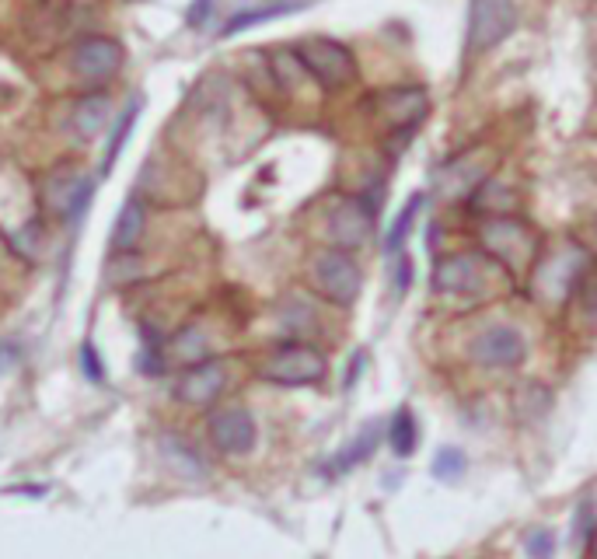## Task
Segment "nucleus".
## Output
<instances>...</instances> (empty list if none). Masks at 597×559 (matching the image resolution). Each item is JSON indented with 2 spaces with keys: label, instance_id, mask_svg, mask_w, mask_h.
<instances>
[{
  "label": "nucleus",
  "instance_id": "nucleus-1",
  "mask_svg": "<svg viewBox=\"0 0 597 559\" xmlns=\"http://www.w3.org/2000/svg\"><path fill=\"white\" fill-rule=\"evenodd\" d=\"M311 280H315V290L332 304H353L360 297V287H364V273L353 263L350 252L343 249H329L311 263Z\"/></svg>",
  "mask_w": 597,
  "mask_h": 559
},
{
  "label": "nucleus",
  "instance_id": "nucleus-2",
  "mask_svg": "<svg viewBox=\"0 0 597 559\" xmlns=\"http://www.w3.org/2000/svg\"><path fill=\"white\" fill-rule=\"evenodd\" d=\"M514 28V0H472V7H468V49L472 53L496 49L514 35Z\"/></svg>",
  "mask_w": 597,
  "mask_h": 559
},
{
  "label": "nucleus",
  "instance_id": "nucleus-3",
  "mask_svg": "<svg viewBox=\"0 0 597 559\" xmlns=\"http://www.w3.org/2000/svg\"><path fill=\"white\" fill-rule=\"evenodd\" d=\"M329 364L325 357L308 343H287L262 364V378L276 385H315L325 378Z\"/></svg>",
  "mask_w": 597,
  "mask_h": 559
},
{
  "label": "nucleus",
  "instance_id": "nucleus-4",
  "mask_svg": "<svg viewBox=\"0 0 597 559\" xmlns=\"http://www.w3.org/2000/svg\"><path fill=\"white\" fill-rule=\"evenodd\" d=\"M472 360L479 367H489V371H510V367H521L524 357H528V339L521 336V329L514 325H489L468 346Z\"/></svg>",
  "mask_w": 597,
  "mask_h": 559
},
{
  "label": "nucleus",
  "instance_id": "nucleus-5",
  "mask_svg": "<svg viewBox=\"0 0 597 559\" xmlns=\"http://www.w3.org/2000/svg\"><path fill=\"white\" fill-rule=\"evenodd\" d=\"M297 56H301L304 70H308L322 88H343L353 77V70H357L353 67V53L336 39H308L297 49Z\"/></svg>",
  "mask_w": 597,
  "mask_h": 559
},
{
  "label": "nucleus",
  "instance_id": "nucleus-6",
  "mask_svg": "<svg viewBox=\"0 0 597 559\" xmlns=\"http://www.w3.org/2000/svg\"><path fill=\"white\" fill-rule=\"evenodd\" d=\"M91 189H95V182H91L88 175L81 172V168L60 165V168H53V175L46 179V189H42V196H46L49 214L63 217V221H77V214L88 207Z\"/></svg>",
  "mask_w": 597,
  "mask_h": 559
},
{
  "label": "nucleus",
  "instance_id": "nucleus-7",
  "mask_svg": "<svg viewBox=\"0 0 597 559\" xmlns=\"http://www.w3.org/2000/svg\"><path fill=\"white\" fill-rule=\"evenodd\" d=\"M126 53L123 46H119L116 39H109V35H88V39H81L74 46V56H70V63H74V74L81 77V81H109V77L119 74V67H123Z\"/></svg>",
  "mask_w": 597,
  "mask_h": 559
},
{
  "label": "nucleus",
  "instance_id": "nucleus-8",
  "mask_svg": "<svg viewBox=\"0 0 597 559\" xmlns=\"http://www.w3.org/2000/svg\"><path fill=\"white\" fill-rule=\"evenodd\" d=\"M210 441L220 455H248L255 448V420L245 406H224L210 416Z\"/></svg>",
  "mask_w": 597,
  "mask_h": 559
},
{
  "label": "nucleus",
  "instance_id": "nucleus-9",
  "mask_svg": "<svg viewBox=\"0 0 597 559\" xmlns=\"http://www.w3.org/2000/svg\"><path fill=\"white\" fill-rule=\"evenodd\" d=\"M433 287L440 294H479L486 287V263L479 256H447L433 270Z\"/></svg>",
  "mask_w": 597,
  "mask_h": 559
},
{
  "label": "nucleus",
  "instance_id": "nucleus-10",
  "mask_svg": "<svg viewBox=\"0 0 597 559\" xmlns=\"http://www.w3.org/2000/svg\"><path fill=\"white\" fill-rule=\"evenodd\" d=\"M227 385V371L220 360H203V364H193L175 385V395L186 406H210Z\"/></svg>",
  "mask_w": 597,
  "mask_h": 559
},
{
  "label": "nucleus",
  "instance_id": "nucleus-11",
  "mask_svg": "<svg viewBox=\"0 0 597 559\" xmlns=\"http://www.w3.org/2000/svg\"><path fill=\"white\" fill-rule=\"evenodd\" d=\"M374 221H378V217L364 207V200H346V203H339V207L332 210L329 231H332V238H336L339 249L350 252V249H357V245L367 242Z\"/></svg>",
  "mask_w": 597,
  "mask_h": 559
},
{
  "label": "nucleus",
  "instance_id": "nucleus-12",
  "mask_svg": "<svg viewBox=\"0 0 597 559\" xmlns=\"http://www.w3.org/2000/svg\"><path fill=\"white\" fill-rule=\"evenodd\" d=\"M109 116H112V98L105 95V91H88V95H81L74 102V109H70L67 116V130L74 140H91L98 137V133L109 126Z\"/></svg>",
  "mask_w": 597,
  "mask_h": 559
},
{
  "label": "nucleus",
  "instance_id": "nucleus-13",
  "mask_svg": "<svg viewBox=\"0 0 597 559\" xmlns=\"http://www.w3.org/2000/svg\"><path fill=\"white\" fill-rule=\"evenodd\" d=\"M378 105H381V116H385L388 123L409 133L412 126L426 116L430 98H426L423 88H392V91H385V95H378Z\"/></svg>",
  "mask_w": 597,
  "mask_h": 559
},
{
  "label": "nucleus",
  "instance_id": "nucleus-14",
  "mask_svg": "<svg viewBox=\"0 0 597 559\" xmlns=\"http://www.w3.org/2000/svg\"><path fill=\"white\" fill-rule=\"evenodd\" d=\"M584 252L580 249H566L559 252V256H552L549 263H542V270H538V290L549 297H563L570 294V287L577 283V277L584 273Z\"/></svg>",
  "mask_w": 597,
  "mask_h": 559
},
{
  "label": "nucleus",
  "instance_id": "nucleus-15",
  "mask_svg": "<svg viewBox=\"0 0 597 559\" xmlns=\"http://www.w3.org/2000/svg\"><path fill=\"white\" fill-rule=\"evenodd\" d=\"M482 242H486V249L493 252V256L507 259V263H514V256L531 249V235L524 231V224L517 221H489L486 228H482Z\"/></svg>",
  "mask_w": 597,
  "mask_h": 559
},
{
  "label": "nucleus",
  "instance_id": "nucleus-16",
  "mask_svg": "<svg viewBox=\"0 0 597 559\" xmlns=\"http://www.w3.org/2000/svg\"><path fill=\"white\" fill-rule=\"evenodd\" d=\"M144 221H147L144 203H140L137 196L126 200L116 217V228H112V252H116V256H130V252L137 249L140 235H144Z\"/></svg>",
  "mask_w": 597,
  "mask_h": 559
},
{
  "label": "nucleus",
  "instance_id": "nucleus-17",
  "mask_svg": "<svg viewBox=\"0 0 597 559\" xmlns=\"http://www.w3.org/2000/svg\"><path fill=\"white\" fill-rule=\"evenodd\" d=\"M161 455H165V462L172 465L179 476H186V479H206L210 476L203 455H199L193 444L182 441V437H175V434L161 437Z\"/></svg>",
  "mask_w": 597,
  "mask_h": 559
},
{
  "label": "nucleus",
  "instance_id": "nucleus-18",
  "mask_svg": "<svg viewBox=\"0 0 597 559\" xmlns=\"http://www.w3.org/2000/svg\"><path fill=\"white\" fill-rule=\"evenodd\" d=\"M301 7H304V0H276V4H266V7H248V11H238L234 18H227V25L220 28V35L231 39V35L245 32V28L262 25V21H273V18H283V14L301 11Z\"/></svg>",
  "mask_w": 597,
  "mask_h": 559
},
{
  "label": "nucleus",
  "instance_id": "nucleus-19",
  "mask_svg": "<svg viewBox=\"0 0 597 559\" xmlns=\"http://www.w3.org/2000/svg\"><path fill=\"white\" fill-rule=\"evenodd\" d=\"M168 357L179 360V364H203V360H210L206 353H210V343H206V332L199 329V325H186V329H179L172 339H168Z\"/></svg>",
  "mask_w": 597,
  "mask_h": 559
},
{
  "label": "nucleus",
  "instance_id": "nucleus-20",
  "mask_svg": "<svg viewBox=\"0 0 597 559\" xmlns=\"http://www.w3.org/2000/svg\"><path fill=\"white\" fill-rule=\"evenodd\" d=\"M378 444H381V423L360 427V434L336 455V472H350V469H357V465H364L367 458L378 451Z\"/></svg>",
  "mask_w": 597,
  "mask_h": 559
},
{
  "label": "nucleus",
  "instance_id": "nucleus-21",
  "mask_svg": "<svg viewBox=\"0 0 597 559\" xmlns=\"http://www.w3.org/2000/svg\"><path fill=\"white\" fill-rule=\"evenodd\" d=\"M137 116H140V98H130L126 109L119 112L112 133H109V144H105V154H102V175H109L112 165L119 161V154H123V147H126V137H130L133 123H137Z\"/></svg>",
  "mask_w": 597,
  "mask_h": 559
},
{
  "label": "nucleus",
  "instance_id": "nucleus-22",
  "mask_svg": "<svg viewBox=\"0 0 597 559\" xmlns=\"http://www.w3.org/2000/svg\"><path fill=\"white\" fill-rule=\"evenodd\" d=\"M388 441H392L395 455L398 458H409L419 444V427H416V416H412L409 406H402L392 416V427H388Z\"/></svg>",
  "mask_w": 597,
  "mask_h": 559
},
{
  "label": "nucleus",
  "instance_id": "nucleus-23",
  "mask_svg": "<svg viewBox=\"0 0 597 559\" xmlns=\"http://www.w3.org/2000/svg\"><path fill=\"white\" fill-rule=\"evenodd\" d=\"M419 196H412L409 203L402 207V214L395 217V224L388 228V235H385V252H398L405 245V238H409V231H412V221H416V214H419Z\"/></svg>",
  "mask_w": 597,
  "mask_h": 559
},
{
  "label": "nucleus",
  "instance_id": "nucleus-24",
  "mask_svg": "<svg viewBox=\"0 0 597 559\" xmlns=\"http://www.w3.org/2000/svg\"><path fill=\"white\" fill-rule=\"evenodd\" d=\"M479 210H489V214H507L514 207V193L500 182H482L479 186V200H475Z\"/></svg>",
  "mask_w": 597,
  "mask_h": 559
},
{
  "label": "nucleus",
  "instance_id": "nucleus-25",
  "mask_svg": "<svg viewBox=\"0 0 597 559\" xmlns=\"http://www.w3.org/2000/svg\"><path fill=\"white\" fill-rule=\"evenodd\" d=\"M430 472L437 479H458L461 472H465V455H461L458 448H440L437 455H433V462H430Z\"/></svg>",
  "mask_w": 597,
  "mask_h": 559
},
{
  "label": "nucleus",
  "instance_id": "nucleus-26",
  "mask_svg": "<svg viewBox=\"0 0 597 559\" xmlns=\"http://www.w3.org/2000/svg\"><path fill=\"white\" fill-rule=\"evenodd\" d=\"M273 74H276V81L280 84H297L301 81L304 74H308V70H304V63H301V56L297 53H287V49H280V53L273 56Z\"/></svg>",
  "mask_w": 597,
  "mask_h": 559
},
{
  "label": "nucleus",
  "instance_id": "nucleus-27",
  "mask_svg": "<svg viewBox=\"0 0 597 559\" xmlns=\"http://www.w3.org/2000/svg\"><path fill=\"white\" fill-rule=\"evenodd\" d=\"M524 553L531 559H552L556 556V532H552V528H535V532H528Z\"/></svg>",
  "mask_w": 597,
  "mask_h": 559
},
{
  "label": "nucleus",
  "instance_id": "nucleus-28",
  "mask_svg": "<svg viewBox=\"0 0 597 559\" xmlns=\"http://www.w3.org/2000/svg\"><path fill=\"white\" fill-rule=\"evenodd\" d=\"M77 360H81V371H84V378L88 381H102L105 378V371H102V360H98V350L91 343H84L81 346V353H77Z\"/></svg>",
  "mask_w": 597,
  "mask_h": 559
},
{
  "label": "nucleus",
  "instance_id": "nucleus-29",
  "mask_svg": "<svg viewBox=\"0 0 597 559\" xmlns=\"http://www.w3.org/2000/svg\"><path fill=\"white\" fill-rule=\"evenodd\" d=\"M591 514H594L591 500H584V504H580V511H577V542H584V539H587V532H591V525L597 528V518H591Z\"/></svg>",
  "mask_w": 597,
  "mask_h": 559
},
{
  "label": "nucleus",
  "instance_id": "nucleus-30",
  "mask_svg": "<svg viewBox=\"0 0 597 559\" xmlns=\"http://www.w3.org/2000/svg\"><path fill=\"white\" fill-rule=\"evenodd\" d=\"M409 283H412V259L402 256V259H398V273H395V290H398V294H405V290H409Z\"/></svg>",
  "mask_w": 597,
  "mask_h": 559
},
{
  "label": "nucleus",
  "instance_id": "nucleus-31",
  "mask_svg": "<svg viewBox=\"0 0 597 559\" xmlns=\"http://www.w3.org/2000/svg\"><path fill=\"white\" fill-rule=\"evenodd\" d=\"M210 7H213V0H196V7L189 11V25H203L206 14H210Z\"/></svg>",
  "mask_w": 597,
  "mask_h": 559
}]
</instances>
